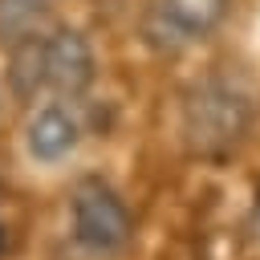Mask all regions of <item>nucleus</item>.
I'll return each mask as SVG.
<instances>
[{"mask_svg": "<svg viewBox=\"0 0 260 260\" xmlns=\"http://www.w3.org/2000/svg\"><path fill=\"white\" fill-rule=\"evenodd\" d=\"M252 126V102L244 89H236L232 81H199L187 98H183V142L191 154L199 158H219L228 150H236L244 142Z\"/></svg>", "mask_w": 260, "mask_h": 260, "instance_id": "nucleus-1", "label": "nucleus"}, {"mask_svg": "<svg viewBox=\"0 0 260 260\" xmlns=\"http://www.w3.org/2000/svg\"><path fill=\"white\" fill-rule=\"evenodd\" d=\"M69 223H73V240L93 252V256H114L130 244L134 236V219H130V207L122 203V195L98 179V175H85L73 183V195H69Z\"/></svg>", "mask_w": 260, "mask_h": 260, "instance_id": "nucleus-2", "label": "nucleus"}, {"mask_svg": "<svg viewBox=\"0 0 260 260\" xmlns=\"http://www.w3.org/2000/svg\"><path fill=\"white\" fill-rule=\"evenodd\" d=\"M232 0H142V37L154 49H187L207 41Z\"/></svg>", "mask_w": 260, "mask_h": 260, "instance_id": "nucleus-3", "label": "nucleus"}, {"mask_svg": "<svg viewBox=\"0 0 260 260\" xmlns=\"http://www.w3.org/2000/svg\"><path fill=\"white\" fill-rule=\"evenodd\" d=\"M45 49V89H53L57 98H81L93 77H98V57L85 41V32L77 28H53L41 37Z\"/></svg>", "mask_w": 260, "mask_h": 260, "instance_id": "nucleus-4", "label": "nucleus"}, {"mask_svg": "<svg viewBox=\"0 0 260 260\" xmlns=\"http://www.w3.org/2000/svg\"><path fill=\"white\" fill-rule=\"evenodd\" d=\"M77 142H81V126L65 106H45L24 126V146L37 162H61L77 150Z\"/></svg>", "mask_w": 260, "mask_h": 260, "instance_id": "nucleus-5", "label": "nucleus"}, {"mask_svg": "<svg viewBox=\"0 0 260 260\" xmlns=\"http://www.w3.org/2000/svg\"><path fill=\"white\" fill-rule=\"evenodd\" d=\"M41 37H28V41L8 49V93L16 102H24V106L45 93V49H41Z\"/></svg>", "mask_w": 260, "mask_h": 260, "instance_id": "nucleus-6", "label": "nucleus"}, {"mask_svg": "<svg viewBox=\"0 0 260 260\" xmlns=\"http://www.w3.org/2000/svg\"><path fill=\"white\" fill-rule=\"evenodd\" d=\"M53 0H0V45L12 49L28 37L49 32Z\"/></svg>", "mask_w": 260, "mask_h": 260, "instance_id": "nucleus-7", "label": "nucleus"}]
</instances>
